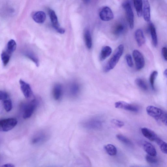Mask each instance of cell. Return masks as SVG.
<instances>
[{
	"label": "cell",
	"instance_id": "6da1fadb",
	"mask_svg": "<svg viewBox=\"0 0 167 167\" xmlns=\"http://www.w3.org/2000/svg\"><path fill=\"white\" fill-rule=\"evenodd\" d=\"M146 110L149 115L157 122L167 126V113L164 110L153 105L149 106Z\"/></svg>",
	"mask_w": 167,
	"mask_h": 167
},
{
	"label": "cell",
	"instance_id": "7a4b0ae2",
	"mask_svg": "<svg viewBox=\"0 0 167 167\" xmlns=\"http://www.w3.org/2000/svg\"><path fill=\"white\" fill-rule=\"evenodd\" d=\"M124 50V47L122 44H120L116 48L112 56L108 61L106 66L105 67L104 71L105 72L109 71L115 67L116 64L119 62V60L123 55Z\"/></svg>",
	"mask_w": 167,
	"mask_h": 167
},
{
	"label": "cell",
	"instance_id": "3957f363",
	"mask_svg": "<svg viewBox=\"0 0 167 167\" xmlns=\"http://www.w3.org/2000/svg\"><path fill=\"white\" fill-rule=\"evenodd\" d=\"M37 103L35 99L28 103L24 104L23 107V117L24 119H29L32 116L36 108Z\"/></svg>",
	"mask_w": 167,
	"mask_h": 167
},
{
	"label": "cell",
	"instance_id": "277c9868",
	"mask_svg": "<svg viewBox=\"0 0 167 167\" xmlns=\"http://www.w3.org/2000/svg\"><path fill=\"white\" fill-rule=\"evenodd\" d=\"M18 121L14 118L2 119L0 121V130L7 132L13 129L17 124Z\"/></svg>",
	"mask_w": 167,
	"mask_h": 167
},
{
	"label": "cell",
	"instance_id": "5b68a950",
	"mask_svg": "<svg viewBox=\"0 0 167 167\" xmlns=\"http://www.w3.org/2000/svg\"><path fill=\"white\" fill-rule=\"evenodd\" d=\"M122 6L125 10L130 28L132 29L134 27V16L130 2L128 1H125L122 4Z\"/></svg>",
	"mask_w": 167,
	"mask_h": 167
},
{
	"label": "cell",
	"instance_id": "8992f818",
	"mask_svg": "<svg viewBox=\"0 0 167 167\" xmlns=\"http://www.w3.org/2000/svg\"><path fill=\"white\" fill-rule=\"evenodd\" d=\"M49 14L54 28L60 34H63L65 30L60 26L57 16L54 11L52 10H49Z\"/></svg>",
	"mask_w": 167,
	"mask_h": 167
},
{
	"label": "cell",
	"instance_id": "52a82bcc",
	"mask_svg": "<svg viewBox=\"0 0 167 167\" xmlns=\"http://www.w3.org/2000/svg\"><path fill=\"white\" fill-rule=\"evenodd\" d=\"M132 55L136 63V67L137 70L143 69L145 64V61L142 54L137 50L133 51Z\"/></svg>",
	"mask_w": 167,
	"mask_h": 167
},
{
	"label": "cell",
	"instance_id": "ba28073f",
	"mask_svg": "<svg viewBox=\"0 0 167 167\" xmlns=\"http://www.w3.org/2000/svg\"><path fill=\"white\" fill-rule=\"evenodd\" d=\"M115 107L117 108L124 109L133 112H137L139 111V108L136 106L122 101L116 102L115 104Z\"/></svg>",
	"mask_w": 167,
	"mask_h": 167
},
{
	"label": "cell",
	"instance_id": "9c48e42d",
	"mask_svg": "<svg viewBox=\"0 0 167 167\" xmlns=\"http://www.w3.org/2000/svg\"><path fill=\"white\" fill-rule=\"evenodd\" d=\"M100 19L104 21H108L114 18V14L112 10L108 7H104L99 13Z\"/></svg>",
	"mask_w": 167,
	"mask_h": 167
},
{
	"label": "cell",
	"instance_id": "30bf717a",
	"mask_svg": "<svg viewBox=\"0 0 167 167\" xmlns=\"http://www.w3.org/2000/svg\"><path fill=\"white\" fill-rule=\"evenodd\" d=\"M84 126L86 128L89 129L97 130L101 128L102 123L100 120L92 119L85 122Z\"/></svg>",
	"mask_w": 167,
	"mask_h": 167
},
{
	"label": "cell",
	"instance_id": "8fae6325",
	"mask_svg": "<svg viewBox=\"0 0 167 167\" xmlns=\"http://www.w3.org/2000/svg\"><path fill=\"white\" fill-rule=\"evenodd\" d=\"M19 83L21 91L25 97L26 99L30 98L32 92L30 85L22 79L20 80Z\"/></svg>",
	"mask_w": 167,
	"mask_h": 167
},
{
	"label": "cell",
	"instance_id": "7c38bea8",
	"mask_svg": "<svg viewBox=\"0 0 167 167\" xmlns=\"http://www.w3.org/2000/svg\"><path fill=\"white\" fill-rule=\"evenodd\" d=\"M143 14L145 20L149 22L151 21V9L148 0H143Z\"/></svg>",
	"mask_w": 167,
	"mask_h": 167
},
{
	"label": "cell",
	"instance_id": "4fadbf2b",
	"mask_svg": "<svg viewBox=\"0 0 167 167\" xmlns=\"http://www.w3.org/2000/svg\"><path fill=\"white\" fill-rule=\"evenodd\" d=\"M46 133L43 131L37 133L32 139V143L33 144H37L44 142L47 138V135Z\"/></svg>",
	"mask_w": 167,
	"mask_h": 167
},
{
	"label": "cell",
	"instance_id": "5bb4252c",
	"mask_svg": "<svg viewBox=\"0 0 167 167\" xmlns=\"http://www.w3.org/2000/svg\"><path fill=\"white\" fill-rule=\"evenodd\" d=\"M141 131L143 135L150 141H154L158 136L156 133L147 128H143Z\"/></svg>",
	"mask_w": 167,
	"mask_h": 167
},
{
	"label": "cell",
	"instance_id": "9a60e30c",
	"mask_svg": "<svg viewBox=\"0 0 167 167\" xmlns=\"http://www.w3.org/2000/svg\"><path fill=\"white\" fill-rule=\"evenodd\" d=\"M144 149L148 155L153 157H156L157 152L155 147L151 143L145 141L143 144Z\"/></svg>",
	"mask_w": 167,
	"mask_h": 167
},
{
	"label": "cell",
	"instance_id": "2e32d148",
	"mask_svg": "<svg viewBox=\"0 0 167 167\" xmlns=\"http://www.w3.org/2000/svg\"><path fill=\"white\" fill-rule=\"evenodd\" d=\"M135 38L139 47H141L145 43V38L142 30L138 29L135 32Z\"/></svg>",
	"mask_w": 167,
	"mask_h": 167
},
{
	"label": "cell",
	"instance_id": "e0dca14e",
	"mask_svg": "<svg viewBox=\"0 0 167 167\" xmlns=\"http://www.w3.org/2000/svg\"><path fill=\"white\" fill-rule=\"evenodd\" d=\"M32 18L37 23L42 24L46 19V15L43 11H38L33 14Z\"/></svg>",
	"mask_w": 167,
	"mask_h": 167
},
{
	"label": "cell",
	"instance_id": "ac0fdd59",
	"mask_svg": "<svg viewBox=\"0 0 167 167\" xmlns=\"http://www.w3.org/2000/svg\"><path fill=\"white\" fill-rule=\"evenodd\" d=\"M149 31L151 33L153 46L157 47L158 45V38L156 30L154 25L150 22L149 24Z\"/></svg>",
	"mask_w": 167,
	"mask_h": 167
},
{
	"label": "cell",
	"instance_id": "d6986e66",
	"mask_svg": "<svg viewBox=\"0 0 167 167\" xmlns=\"http://www.w3.org/2000/svg\"><path fill=\"white\" fill-rule=\"evenodd\" d=\"M53 96L55 100H59L62 97L63 88L62 85L59 84H55L53 89Z\"/></svg>",
	"mask_w": 167,
	"mask_h": 167
},
{
	"label": "cell",
	"instance_id": "ffe728a7",
	"mask_svg": "<svg viewBox=\"0 0 167 167\" xmlns=\"http://www.w3.org/2000/svg\"><path fill=\"white\" fill-rule=\"evenodd\" d=\"M112 52V49L110 47L106 46L103 47L100 55V60L103 61L110 56Z\"/></svg>",
	"mask_w": 167,
	"mask_h": 167
},
{
	"label": "cell",
	"instance_id": "44dd1931",
	"mask_svg": "<svg viewBox=\"0 0 167 167\" xmlns=\"http://www.w3.org/2000/svg\"><path fill=\"white\" fill-rule=\"evenodd\" d=\"M137 15L141 17L143 14V0H133Z\"/></svg>",
	"mask_w": 167,
	"mask_h": 167
},
{
	"label": "cell",
	"instance_id": "7402d4cb",
	"mask_svg": "<svg viewBox=\"0 0 167 167\" xmlns=\"http://www.w3.org/2000/svg\"><path fill=\"white\" fill-rule=\"evenodd\" d=\"M154 142L158 145L161 151L164 153L167 154V143L164 141L158 136Z\"/></svg>",
	"mask_w": 167,
	"mask_h": 167
},
{
	"label": "cell",
	"instance_id": "603a6c76",
	"mask_svg": "<svg viewBox=\"0 0 167 167\" xmlns=\"http://www.w3.org/2000/svg\"><path fill=\"white\" fill-rule=\"evenodd\" d=\"M84 38L87 48L90 49L92 47V39L90 31L86 30L84 32Z\"/></svg>",
	"mask_w": 167,
	"mask_h": 167
},
{
	"label": "cell",
	"instance_id": "cb8c5ba5",
	"mask_svg": "<svg viewBox=\"0 0 167 167\" xmlns=\"http://www.w3.org/2000/svg\"><path fill=\"white\" fill-rule=\"evenodd\" d=\"M124 26L122 23H118L114 26L113 29V33L114 35L118 36L120 35L124 31Z\"/></svg>",
	"mask_w": 167,
	"mask_h": 167
},
{
	"label": "cell",
	"instance_id": "d4e9b609",
	"mask_svg": "<svg viewBox=\"0 0 167 167\" xmlns=\"http://www.w3.org/2000/svg\"><path fill=\"white\" fill-rule=\"evenodd\" d=\"M16 47L15 41L13 39H11L8 43L6 51L11 55L15 51Z\"/></svg>",
	"mask_w": 167,
	"mask_h": 167
},
{
	"label": "cell",
	"instance_id": "484cf974",
	"mask_svg": "<svg viewBox=\"0 0 167 167\" xmlns=\"http://www.w3.org/2000/svg\"><path fill=\"white\" fill-rule=\"evenodd\" d=\"M104 148L107 153L111 156L116 155L117 152L116 148L112 144L107 145L104 147Z\"/></svg>",
	"mask_w": 167,
	"mask_h": 167
},
{
	"label": "cell",
	"instance_id": "4316f807",
	"mask_svg": "<svg viewBox=\"0 0 167 167\" xmlns=\"http://www.w3.org/2000/svg\"><path fill=\"white\" fill-rule=\"evenodd\" d=\"M25 55L26 57L35 63L38 67L39 66V61L36 55L34 53L31 51H27L25 53Z\"/></svg>",
	"mask_w": 167,
	"mask_h": 167
},
{
	"label": "cell",
	"instance_id": "83f0119b",
	"mask_svg": "<svg viewBox=\"0 0 167 167\" xmlns=\"http://www.w3.org/2000/svg\"><path fill=\"white\" fill-rule=\"evenodd\" d=\"M116 137L120 142L123 143L126 145L131 146L132 145V144L131 141L124 136L121 134H118L116 136Z\"/></svg>",
	"mask_w": 167,
	"mask_h": 167
},
{
	"label": "cell",
	"instance_id": "f1b7e54d",
	"mask_svg": "<svg viewBox=\"0 0 167 167\" xmlns=\"http://www.w3.org/2000/svg\"><path fill=\"white\" fill-rule=\"evenodd\" d=\"M11 55L6 51L2 52L1 54V58L3 65L4 66H6L8 63Z\"/></svg>",
	"mask_w": 167,
	"mask_h": 167
},
{
	"label": "cell",
	"instance_id": "f546056e",
	"mask_svg": "<svg viewBox=\"0 0 167 167\" xmlns=\"http://www.w3.org/2000/svg\"><path fill=\"white\" fill-rule=\"evenodd\" d=\"M80 90V88L79 85L76 83H73L71 87V93L73 96H76L79 93Z\"/></svg>",
	"mask_w": 167,
	"mask_h": 167
},
{
	"label": "cell",
	"instance_id": "4dcf8cb0",
	"mask_svg": "<svg viewBox=\"0 0 167 167\" xmlns=\"http://www.w3.org/2000/svg\"><path fill=\"white\" fill-rule=\"evenodd\" d=\"M158 75V72L156 71H153L150 76L149 81L151 87L154 91L155 90L154 82Z\"/></svg>",
	"mask_w": 167,
	"mask_h": 167
},
{
	"label": "cell",
	"instance_id": "1f68e13d",
	"mask_svg": "<svg viewBox=\"0 0 167 167\" xmlns=\"http://www.w3.org/2000/svg\"><path fill=\"white\" fill-rule=\"evenodd\" d=\"M4 108L7 112H10L13 108V104L11 100L9 98L2 101Z\"/></svg>",
	"mask_w": 167,
	"mask_h": 167
},
{
	"label": "cell",
	"instance_id": "d6a6232c",
	"mask_svg": "<svg viewBox=\"0 0 167 167\" xmlns=\"http://www.w3.org/2000/svg\"><path fill=\"white\" fill-rule=\"evenodd\" d=\"M136 84L140 88L144 91L148 90V87L146 84L142 79L140 78H137L136 79Z\"/></svg>",
	"mask_w": 167,
	"mask_h": 167
},
{
	"label": "cell",
	"instance_id": "836d02e7",
	"mask_svg": "<svg viewBox=\"0 0 167 167\" xmlns=\"http://www.w3.org/2000/svg\"><path fill=\"white\" fill-rule=\"evenodd\" d=\"M145 159L147 162L150 164L154 165L158 163V160L155 157L152 156L148 154L146 156Z\"/></svg>",
	"mask_w": 167,
	"mask_h": 167
},
{
	"label": "cell",
	"instance_id": "e575fe53",
	"mask_svg": "<svg viewBox=\"0 0 167 167\" xmlns=\"http://www.w3.org/2000/svg\"><path fill=\"white\" fill-rule=\"evenodd\" d=\"M111 122L116 126L119 128H121L124 126V122L116 119L111 120Z\"/></svg>",
	"mask_w": 167,
	"mask_h": 167
},
{
	"label": "cell",
	"instance_id": "d590c367",
	"mask_svg": "<svg viewBox=\"0 0 167 167\" xmlns=\"http://www.w3.org/2000/svg\"><path fill=\"white\" fill-rule=\"evenodd\" d=\"M125 58L128 65L130 67H132L133 64L131 55L127 54L125 55Z\"/></svg>",
	"mask_w": 167,
	"mask_h": 167
},
{
	"label": "cell",
	"instance_id": "8d00e7d4",
	"mask_svg": "<svg viewBox=\"0 0 167 167\" xmlns=\"http://www.w3.org/2000/svg\"><path fill=\"white\" fill-rule=\"evenodd\" d=\"M10 98L8 94L5 92L1 91L0 92V100L2 101Z\"/></svg>",
	"mask_w": 167,
	"mask_h": 167
},
{
	"label": "cell",
	"instance_id": "74e56055",
	"mask_svg": "<svg viewBox=\"0 0 167 167\" xmlns=\"http://www.w3.org/2000/svg\"><path fill=\"white\" fill-rule=\"evenodd\" d=\"M162 53L164 59L167 61V48L164 47L162 51Z\"/></svg>",
	"mask_w": 167,
	"mask_h": 167
},
{
	"label": "cell",
	"instance_id": "f35d334b",
	"mask_svg": "<svg viewBox=\"0 0 167 167\" xmlns=\"http://www.w3.org/2000/svg\"><path fill=\"white\" fill-rule=\"evenodd\" d=\"M2 167H14L15 166L12 164H4L1 166Z\"/></svg>",
	"mask_w": 167,
	"mask_h": 167
},
{
	"label": "cell",
	"instance_id": "ab89813d",
	"mask_svg": "<svg viewBox=\"0 0 167 167\" xmlns=\"http://www.w3.org/2000/svg\"><path fill=\"white\" fill-rule=\"evenodd\" d=\"M164 75L167 79V69H166L164 71Z\"/></svg>",
	"mask_w": 167,
	"mask_h": 167
},
{
	"label": "cell",
	"instance_id": "60d3db41",
	"mask_svg": "<svg viewBox=\"0 0 167 167\" xmlns=\"http://www.w3.org/2000/svg\"><path fill=\"white\" fill-rule=\"evenodd\" d=\"M83 1L85 2H88L89 0H83Z\"/></svg>",
	"mask_w": 167,
	"mask_h": 167
}]
</instances>
